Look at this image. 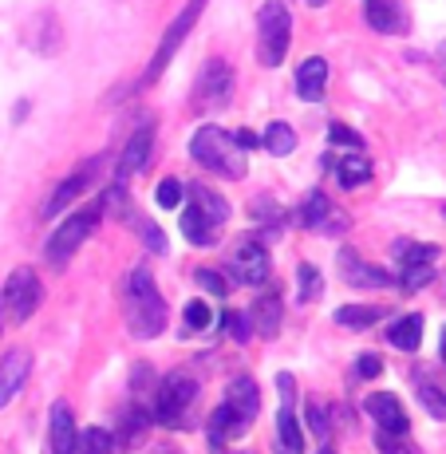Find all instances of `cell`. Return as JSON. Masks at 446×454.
I'll use <instances>...</instances> for the list:
<instances>
[{
	"mask_svg": "<svg viewBox=\"0 0 446 454\" xmlns=\"http://www.w3.org/2000/svg\"><path fill=\"white\" fill-rule=\"evenodd\" d=\"M122 301H127V328L135 340H154L166 328V301L151 269H130L122 281Z\"/></svg>",
	"mask_w": 446,
	"mask_h": 454,
	"instance_id": "1",
	"label": "cell"
},
{
	"mask_svg": "<svg viewBox=\"0 0 446 454\" xmlns=\"http://www.w3.org/2000/svg\"><path fill=\"white\" fill-rule=\"evenodd\" d=\"M190 159H194L198 166H206V170L222 174V178L230 182H241L245 178V151L238 143H233L230 130L206 123L202 130H194V138H190Z\"/></svg>",
	"mask_w": 446,
	"mask_h": 454,
	"instance_id": "2",
	"label": "cell"
},
{
	"mask_svg": "<svg viewBox=\"0 0 446 454\" xmlns=\"http://www.w3.org/2000/svg\"><path fill=\"white\" fill-rule=\"evenodd\" d=\"M198 380L190 372H170L159 383V395H154V419L170 431H182V427L194 423V403H198Z\"/></svg>",
	"mask_w": 446,
	"mask_h": 454,
	"instance_id": "3",
	"label": "cell"
},
{
	"mask_svg": "<svg viewBox=\"0 0 446 454\" xmlns=\"http://www.w3.org/2000/svg\"><path fill=\"white\" fill-rule=\"evenodd\" d=\"M103 214H107V209H103V202L83 206V209H75V214H67V222L59 225L56 233H51L48 249H43V253H48V265H51V269H64L67 261L80 253L83 241L95 233V225L103 222Z\"/></svg>",
	"mask_w": 446,
	"mask_h": 454,
	"instance_id": "4",
	"label": "cell"
},
{
	"mask_svg": "<svg viewBox=\"0 0 446 454\" xmlns=\"http://www.w3.org/2000/svg\"><path fill=\"white\" fill-rule=\"evenodd\" d=\"M288 40H293V16H288L285 0H265L257 12V48H261V64L265 67H281L288 56Z\"/></svg>",
	"mask_w": 446,
	"mask_h": 454,
	"instance_id": "5",
	"label": "cell"
},
{
	"mask_svg": "<svg viewBox=\"0 0 446 454\" xmlns=\"http://www.w3.org/2000/svg\"><path fill=\"white\" fill-rule=\"evenodd\" d=\"M206 4H209V0H186V8H182V12L170 20V28L162 32L159 48H154L151 64H146V72H143V83H154V80H159V75L166 72V67L174 64V56H178V48H182V43H186L190 28H194V24L202 20Z\"/></svg>",
	"mask_w": 446,
	"mask_h": 454,
	"instance_id": "6",
	"label": "cell"
},
{
	"mask_svg": "<svg viewBox=\"0 0 446 454\" xmlns=\"http://www.w3.org/2000/svg\"><path fill=\"white\" fill-rule=\"evenodd\" d=\"M233 83H238V72L225 59H206V67L198 72V83H194V99H190L194 111L209 115V111L225 107L233 99Z\"/></svg>",
	"mask_w": 446,
	"mask_h": 454,
	"instance_id": "7",
	"label": "cell"
},
{
	"mask_svg": "<svg viewBox=\"0 0 446 454\" xmlns=\"http://www.w3.org/2000/svg\"><path fill=\"white\" fill-rule=\"evenodd\" d=\"M40 301H43V285L32 269H16L4 281V289H0V304L8 309V317H12L16 325H24V320L40 309Z\"/></svg>",
	"mask_w": 446,
	"mask_h": 454,
	"instance_id": "8",
	"label": "cell"
},
{
	"mask_svg": "<svg viewBox=\"0 0 446 454\" xmlns=\"http://www.w3.org/2000/svg\"><path fill=\"white\" fill-rule=\"evenodd\" d=\"M296 222H301L304 230L328 233V238H340V233L348 230V214L340 206H332V198L325 190H312V194L304 198L301 209H296Z\"/></svg>",
	"mask_w": 446,
	"mask_h": 454,
	"instance_id": "9",
	"label": "cell"
},
{
	"mask_svg": "<svg viewBox=\"0 0 446 454\" xmlns=\"http://www.w3.org/2000/svg\"><path fill=\"white\" fill-rule=\"evenodd\" d=\"M277 387H281V411H277V450L281 454H304V434L293 411V395H296V380L288 372L277 375Z\"/></svg>",
	"mask_w": 446,
	"mask_h": 454,
	"instance_id": "10",
	"label": "cell"
},
{
	"mask_svg": "<svg viewBox=\"0 0 446 454\" xmlns=\"http://www.w3.org/2000/svg\"><path fill=\"white\" fill-rule=\"evenodd\" d=\"M99 166H103L99 159H91V162H83L80 170H72V174H67V178L59 182L56 190H51V198H48V202H43V209H40V222H56L59 214H67V206H72V202L83 194L87 186H91V178H95V174H99Z\"/></svg>",
	"mask_w": 446,
	"mask_h": 454,
	"instance_id": "11",
	"label": "cell"
},
{
	"mask_svg": "<svg viewBox=\"0 0 446 454\" xmlns=\"http://www.w3.org/2000/svg\"><path fill=\"white\" fill-rule=\"evenodd\" d=\"M230 273L238 285H265L269 281V253L261 241H241L230 257Z\"/></svg>",
	"mask_w": 446,
	"mask_h": 454,
	"instance_id": "12",
	"label": "cell"
},
{
	"mask_svg": "<svg viewBox=\"0 0 446 454\" xmlns=\"http://www.w3.org/2000/svg\"><path fill=\"white\" fill-rule=\"evenodd\" d=\"M151 151H154V123L146 119L138 130H130L127 146L119 154V170H115V182H127L130 174H138L146 162H151Z\"/></svg>",
	"mask_w": 446,
	"mask_h": 454,
	"instance_id": "13",
	"label": "cell"
},
{
	"mask_svg": "<svg viewBox=\"0 0 446 454\" xmlns=\"http://www.w3.org/2000/svg\"><path fill=\"white\" fill-rule=\"evenodd\" d=\"M28 372H32L28 348H12V352H4V360H0V411L20 395V387L28 383Z\"/></svg>",
	"mask_w": 446,
	"mask_h": 454,
	"instance_id": "14",
	"label": "cell"
},
{
	"mask_svg": "<svg viewBox=\"0 0 446 454\" xmlns=\"http://www.w3.org/2000/svg\"><path fill=\"white\" fill-rule=\"evenodd\" d=\"M364 16L375 32H383V36H403L411 28V16H407L403 0H367Z\"/></svg>",
	"mask_w": 446,
	"mask_h": 454,
	"instance_id": "15",
	"label": "cell"
},
{
	"mask_svg": "<svg viewBox=\"0 0 446 454\" xmlns=\"http://www.w3.org/2000/svg\"><path fill=\"white\" fill-rule=\"evenodd\" d=\"M151 423H154V415L146 411V407L130 403V411H122L119 427L111 431V439H115V450H138L146 442V434H151Z\"/></svg>",
	"mask_w": 446,
	"mask_h": 454,
	"instance_id": "16",
	"label": "cell"
},
{
	"mask_svg": "<svg viewBox=\"0 0 446 454\" xmlns=\"http://www.w3.org/2000/svg\"><path fill=\"white\" fill-rule=\"evenodd\" d=\"M249 427H253V419H245L238 407H230V403L222 399V407L209 415V447H214V450H225V442L241 439Z\"/></svg>",
	"mask_w": 446,
	"mask_h": 454,
	"instance_id": "17",
	"label": "cell"
},
{
	"mask_svg": "<svg viewBox=\"0 0 446 454\" xmlns=\"http://www.w3.org/2000/svg\"><path fill=\"white\" fill-rule=\"evenodd\" d=\"M340 269H344V281L360 285V289H387V285H395L387 269L367 265L360 253H352V249H340Z\"/></svg>",
	"mask_w": 446,
	"mask_h": 454,
	"instance_id": "18",
	"label": "cell"
},
{
	"mask_svg": "<svg viewBox=\"0 0 446 454\" xmlns=\"http://www.w3.org/2000/svg\"><path fill=\"white\" fill-rule=\"evenodd\" d=\"M245 317H249V328L257 332L261 340H277V332H281V320H285V304L277 293H265L261 301H253L249 309H245Z\"/></svg>",
	"mask_w": 446,
	"mask_h": 454,
	"instance_id": "19",
	"label": "cell"
},
{
	"mask_svg": "<svg viewBox=\"0 0 446 454\" xmlns=\"http://www.w3.org/2000/svg\"><path fill=\"white\" fill-rule=\"evenodd\" d=\"M367 415L379 423L383 434H407V415H403V403H399L391 391H375V395H367Z\"/></svg>",
	"mask_w": 446,
	"mask_h": 454,
	"instance_id": "20",
	"label": "cell"
},
{
	"mask_svg": "<svg viewBox=\"0 0 446 454\" xmlns=\"http://www.w3.org/2000/svg\"><path fill=\"white\" fill-rule=\"evenodd\" d=\"M32 48L40 51V56H59V48H64V24H59V16L51 12V8H43V12L32 16Z\"/></svg>",
	"mask_w": 446,
	"mask_h": 454,
	"instance_id": "21",
	"label": "cell"
},
{
	"mask_svg": "<svg viewBox=\"0 0 446 454\" xmlns=\"http://www.w3.org/2000/svg\"><path fill=\"white\" fill-rule=\"evenodd\" d=\"M51 454H75L80 447V431H75V419H72V407L59 399V403H51Z\"/></svg>",
	"mask_w": 446,
	"mask_h": 454,
	"instance_id": "22",
	"label": "cell"
},
{
	"mask_svg": "<svg viewBox=\"0 0 446 454\" xmlns=\"http://www.w3.org/2000/svg\"><path fill=\"white\" fill-rule=\"evenodd\" d=\"M325 83H328V59L325 56H312L296 67V95L304 103H317L325 95Z\"/></svg>",
	"mask_w": 446,
	"mask_h": 454,
	"instance_id": "23",
	"label": "cell"
},
{
	"mask_svg": "<svg viewBox=\"0 0 446 454\" xmlns=\"http://www.w3.org/2000/svg\"><path fill=\"white\" fill-rule=\"evenodd\" d=\"M328 170H336V178H340V186L344 190H360L372 182V162H367V154L364 151H348L340 162H325Z\"/></svg>",
	"mask_w": 446,
	"mask_h": 454,
	"instance_id": "24",
	"label": "cell"
},
{
	"mask_svg": "<svg viewBox=\"0 0 446 454\" xmlns=\"http://www.w3.org/2000/svg\"><path fill=\"white\" fill-rule=\"evenodd\" d=\"M182 233H186V241H190V246H198V249H209L217 241V225L209 222V217L194 202H186V214H182Z\"/></svg>",
	"mask_w": 446,
	"mask_h": 454,
	"instance_id": "25",
	"label": "cell"
},
{
	"mask_svg": "<svg viewBox=\"0 0 446 454\" xmlns=\"http://www.w3.org/2000/svg\"><path fill=\"white\" fill-rule=\"evenodd\" d=\"M225 403L238 407L245 419H257L261 415V387L249 380V375H238V380L225 387Z\"/></svg>",
	"mask_w": 446,
	"mask_h": 454,
	"instance_id": "26",
	"label": "cell"
},
{
	"mask_svg": "<svg viewBox=\"0 0 446 454\" xmlns=\"http://www.w3.org/2000/svg\"><path fill=\"white\" fill-rule=\"evenodd\" d=\"M387 340L399 348V352H419V344H423V317H419V312L399 317L395 325L387 328Z\"/></svg>",
	"mask_w": 446,
	"mask_h": 454,
	"instance_id": "27",
	"label": "cell"
},
{
	"mask_svg": "<svg viewBox=\"0 0 446 454\" xmlns=\"http://www.w3.org/2000/svg\"><path fill=\"white\" fill-rule=\"evenodd\" d=\"M190 202H194L198 209H202V214H206L209 222L217 225V230H222V225L230 222V202H225L222 194H214V190H209V186H194V190H190Z\"/></svg>",
	"mask_w": 446,
	"mask_h": 454,
	"instance_id": "28",
	"label": "cell"
},
{
	"mask_svg": "<svg viewBox=\"0 0 446 454\" xmlns=\"http://www.w3.org/2000/svg\"><path fill=\"white\" fill-rule=\"evenodd\" d=\"M122 222H127L130 230H135L138 238H143V246L151 249V253H166V249H170V246H166V233H162V230H159V225H154V222H146V217L138 214L135 206H130L127 214H122Z\"/></svg>",
	"mask_w": 446,
	"mask_h": 454,
	"instance_id": "29",
	"label": "cell"
},
{
	"mask_svg": "<svg viewBox=\"0 0 446 454\" xmlns=\"http://www.w3.org/2000/svg\"><path fill=\"white\" fill-rule=\"evenodd\" d=\"M383 320V309H375V304H344V309H336V325L340 328H372Z\"/></svg>",
	"mask_w": 446,
	"mask_h": 454,
	"instance_id": "30",
	"label": "cell"
},
{
	"mask_svg": "<svg viewBox=\"0 0 446 454\" xmlns=\"http://www.w3.org/2000/svg\"><path fill=\"white\" fill-rule=\"evenodd\" d=\"M415 391H419V403L426 407L431 419H446V387H439L434 380H426L423 372L415 375Z\"/></svg>",
	"mask_w": 446,
	"mask_h": 454,
	"instance_id": "31",
	"label": "cell"
},
{
	"mask_svg": "<svg viewBox=\"0 0 446 454\" xmlns=\"http://www.w3.org/2000/svg\"><path fill=\"white\" fill-rule=\"evenodd\" d=\"M265 151L269 154H277V159H285V154H293L296 151V130L288 127V123H269V130H265Z\"/></svg>",
	"mask_w": 446,
	"mask_h": 454,
	"instance_id": "32",
	"label": "cell"
},
{
	"mask_svg": "<svg viewBox=\"0 0 446 454\" xmlns=\"http://www.w3.org/2000/svg\"><path fill=\"white\" fill-rule=\"evenodd\" d=\"M75 454H115V439H111V431H103V427H87V431H80Z\"/></svg>",
	"mask_w": 446,
	"mask_h": 454,
	"instance_id": "33",
	"label": "cell"
},
{
	"mask_svg": "<svg viewBox=\"0 0 446 454\" xmlns=\"http://www.w3.org/2000/svg\"><path fill=\"white\" fill-rule=\"evenodd\" d=\"M320 293H325V281H320L317 269H312V265H301V269H296V301L309 304V301H317Z\"/></svg>",
	"mask_w": 446,
	"mask_h": 454,
	"instance_id": "34",
	"label": "cell"
},
{
	"mask_svg": "<svg viewBox=\"0 0 446 454\" xmlns=\"http://www.w3.org/2000/svg\"><path fill=\"white\" fill-rule=\"evenodd\" d=\"M395 257L403 261V265H434L439 249L434 246H415V241H395Z\"/></svg>",
	"mask_w": 446,
	"mask_h": 454,
	"instance_id": "35",
	"label": "cell"
},
{
	"mask_svg": "<svg viewBox=\"0 0 446 454\" xmlns=\"http://www.w3.org/2000/svg\"><path fill=\"white\" fill-rule=\"evenodd\" d=\"M328 143L332 146H340V151H364V135H356L352 127H344V123H332L328 127Z\"/></svg>",
	"mask_w": 446,
	"mask_h": 454,
	"instance_id": "36",
	"label": "cell"
},
{
	"mask_svg": "<svg viewBox=\"0 0 446 454\" xmlns=\"http://www.w3.org/2000/svg\"><path fill=\"white\" fill-rule=\"evenodd\" d=\"M431 281H434V265H403V281H399V289L415 293V289H426Z\"/></svg>",
	"mask_w": 446,
	"mask_h": 454,
	"instance_id": "37",
	"label": "cell"
},
{
	"mask_svg": "<svg viewBox=\"0 0 446 454\" xmlns=\"http://www.w3.org/2000/svg\"><path fill=\"white\" fill-rule=\"evenodd\" d=\"M253 222H265V225H273V230H281L285 225V209L273 202V198H257L253 202Z\"/></svg>",
	"mask_w": 446,
	"mask_h": 454,
	"instance_id": "38",
	"label": "cell"
},
{
	"mask_svg": "<svg viewBox=\"0 0 446 454\" xmlns=\"http://www.w3.org/2000/svg\"><path fill=\"white\" fill-rule=\"evenodd\" d=\"M182 320H186V328L202 332V328H209V320H214V312H209V304H206V301H190L186 309H182Z\"/></svg>",
	"mask_w": 446,
	"mask_h": 454,
	"instance_id": "39",
	"label": "cell"
},
{
	"mask_svg": "<svg viewBox=\"0 0 446 454\" xmlns=\"http://www.w3.org/2000/svg\"><path fill=\"white\" fill-rule=\"evenodd\" d=\"M154 202H159L162 209H178L182 206V182L178 178H166L159 190H154Z\"/></svg>",
	"mask_w": 446,
	"mask_h": 454,
	"instance_id": "40",
	"label": "cell"
},
{
	"mask_svg": "<svg viewBox=\"0 0 446 454\" xmlns=\"http://www.w3.org/2000/svg\"><path fill=\"white\" fill-rule=\"evenodd\" d=\"M309 431H312V434H328V431H332L328 403H320V399H309Z\"/></svg>",
	"mask_w": 446,
	"mask_h": 454,
	"instance_id": "41",
	"label": "cell"
},
{
	"mask_svg": "<svg viewBox=\"0 0 446 454\" xmlns=\"http://www.w3.org/2000/svg\"><path fill=\"white\" fill-rule=\"evenodd\" d=\"M194 281L202 285L206 293H214V296H225V293H230V281H225V277L217 273V269H198Z\"/></svg>",
	"mask_w": 446,
	"mask_h": 454,
	"instance_id": "42",
	"label": "cell"
},
{
	"mask_svg": "<svg viewBox=\"0 0 446 454\" xmlns=\"http://www.w3.org/2000/svg\"><path fill=\"white\" fill-rule=\"evenodd\" d=\"M379 454H419L415 447H411V442H403V434H383L379 431Z\"/></svg>",
	"mask_w": 446,
	"mask_h": 454,
	"instance_id": "43",
	"label": "cell"
},
{
	"mask_svg": "<svg viewBox=\"0 0 446 454\" xmlns=\"http://www.w3.org/2000/svg\"><path fill=\"white\" fill-rule=\"evenodd\" d=\"M379 372H383V360H379V356L364 352L360 360H356V375H360V380H375Z\"/></svg>",
	"mask_w": 446,
	"mask_h": 454,
	"instance_id": "44",
	"label": "cell"
},
{
	"mask_svg": "<svg viewBox=\"0 0 446 454\" xmlns=\"http://www.w3.org/2000/svg\"><path fill=\"white\" fill-rule=\"evenodd\" d=\"M233 143H238L241 151H257V143H261V138L253 135V130H233Z\"/></svg>",
	"mask_w": 446,
	"mask_h": 454,
	"instance_id": "45",
	"label": "cell"
},
{
	"mask_svg": "<svg viewBox=\"0 0 446 454\" xmlns=\"http://www.w3.org/2000/svg\"><path fill=\"white\" fill-rule=\"evenodd\" d=\"M151 454H178V447H170V442H162V447H154Z\"/></svg>",
	"mask_w": 446,
	"mask_h": 454,
	"instance_id": "46",
	"label": "cell"
},
{
	"mask_svg": "<svg viewBox=\"0 0 446 454\" xmlns=\"http://www.w3.org/2000/svg\"><path fill=\"white\" fill-rule=\"evenodd\" d=\"M439 64H442V80H446V40H442V48H439Z\"/></svg>",
	"mask_w": 446,
	"mask_h": 454,
	"instance_id": "47",
	"label": "cell"
},
{
	"mask_svg": "<svg viewBox=\"0 0 446 454\" xmlns=\"http://www.w3.org/2000/svg\"><path fill=\"white\" fill-rule=\"evenodd\" d=\"M439 356H442V364H446V328H442V344H439Z\"/></svg>",
	"mask_w": 446,
	"mask_h": 454,
	"instance_id": "48",
	"label": "cell"
},
{
	"mask_svg": "<svg viewBox=\"0 0 446 454\" xmlns=\"http://www.w3.org/2000/svg\"><path fill=\"white\" fill-rule=\"evenodd\" d=\"M0 328H4V304H0Z\"/></svg>",
	"mask_w": 446,
	"mask_h": 454,
	"instance_id": "49",
	"label": "cell"
},
{
	"mask_svg": "<svg viewBox=\"0 0 446 454\" xmlns=\"http://www.w3.org/2000/svg\"><path fill=\"white\" fill-rule=\"evenodd\" d=\"M320 454H336V450H332V447H325V450H320Z\"/></svg>",
	"mask_w": 446,
	"mask_h": 454,
	"instance_id": "50",
	"label": "cell"
},
{
	"mask_svg": "<svg viewBox=\"0 0 446 454\" xmlns=\"http://www.w3.org/2000/svg\"><path fill=\"white\" fill-rule=\"evenodd\" d=\"M309 4H325V0H309Z\"/></svg>",
	"mask_w": 446,
	"mask_h": 454,
	"instance_id": "51",
	"label": "cell"
},
{
	"mask_svg": "<svg viewBox=\"0 0 446 454\" xmlns=\"http://www.w3.org/2000/svg\"><path fill=\"white\" fill-rule=\"evenodd\" d=\"M442 214H446V206H442Z\"/></svg>",
	"mask_w": 446,
	"mask_h": 454,
	"instance_id": "52",
	"label": "cell"
}]
</instances>
